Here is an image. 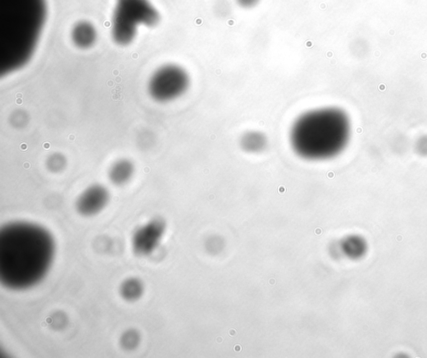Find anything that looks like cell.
I'll use <instances>...</instances> for the list:
<instances>
[{
    "instance_id": "cell-1",
    "label": "cell",
    "mask_w": 427,
    "mask_h": 358,
    "mask_svg": "<svg viewBox=\"0 0 427 358\" xmlns=\"http://www.w3.org/2000/svg\"><path fill=\"white\" fill-rule=\"evenodd\" d=\"M51 233L40 225L9 222L0 230V281L22 291L36 286L51 268L55 255Z\"/></svg>"
},
{
    "instance_id": "cell-2",
    "label": "cell",
    "mask_w": 427,
    "mask_h": 358,
    "mask_svg": "<svg viewBox=\"0 0 427 358\" xmlns=\"http://www.w3.org/2000/svg\"><path fill=\"white\" fill-rule=\"evenodd\" d=\"M349 124L342 111L332 107L301 114L289 133L291 150L299 158L322 161L338 155L347 141Z\"/></svg>"
},
{
    "instance_id": "cell-3",
    "label": "cell",
    "mask_w": 427,
    "mask_h": 358,
    "mask_svg": "<svg viewBox=\"0 0 427 358\" xmlns=\"http://www.w3.org/2000/svg\"><path fill=\"white\" fill-rule=\"evenodd\" d=\"M160 15L148 0H118L113 13L112 36L125 46L134 41L139 24L149 27L159 23Z\"/></svg>"
},
{
    "instance_id": "cell-4",
    "label": "cell",
    "mask_w": 427,
    "mask_h": 358,
    "mask_svg": "<svg viewBox=\"0 0 427 358\" xmlns=\"http://www.w3.org/2000/svg\"><path fill=\"white\" fill-rule=\"evenodd\" d=\"M191 85L188 72L180 65H165L152 75L148 91L153 100L168 103L186 94Z\"/></svg>"
},
{
    "instance_id": "cell-5",
    "label": "cell",
    "mask_w": 427,
    "mask_h": 358,
    "mask_svg": "<svg viewBox=\"0 0 427 358\" xmlns=\"http://www.w3.org/2000/svg\"><path fill=\"white\" fill-rule=\"evenodd\" d=\"M166 225L160 217H155L135 230L132 238V248L139 256L150 255L160 245Z\"/></svg>"
},
{
    "instance_id": "cell-6",
    "label": "cell",
    "mask_w": 427,
    "mask_h": 358,
    "mask_svg": "<svg viewBox=\"0 0 427 358\" xmlns=\"http://www.w3.org/2000/svg\"><path fill=\"white\" fill-rule=\"evenodd\" d=\"M109 201L110 193L108 189L101 184H95L80 194L75 203V208L82 217H95L103 212Z\"/></svg>"
},
{
    "instance_id": "cell-7",
    "label": "cell",
    "mask_w": 427,
    "mask_h": 358,
    "mask_svg": "<svg viewBox=\"0 0 427 358\" xmlns=\"http://www.w3.org/2000/svg\"><path fill=\"white\" fill-rule=\"evenodd\" d=\"M134 163L129 159H119L113 163L108 170V179L111 183L117 186H122L129 183L134 176Z\"/></svg>"
},
{
    "instance_id": "cell-8",
    "label": "cell",
    "mask_w": 427,
    "mask_h": 358,
    "mask_svg": "<svg viewBox=\"0 0 427 358\" xmlns=\"http://www.w3.org/2000/svg\"><path fill=\"white\" fill-rule=\"evenodd\" d=\"M268 138L265 133L259 130H248L239 137L240 149L248 154L256 155L265 151L268 146Z\"/></svg>"
},
{
    "instance_id": "cell-9",
    "label": "cell",
    "mask_w": 427,
    "mask_h": 358,
    "mask_svg": "<svg viewBox=\"0 0 427 358\" xmlns=\"http://www.w3.org/2000/svg\"><path fill=\"white\" fill-rule=\"evenodd\" d=\"M72 40L75 46L80 49H89L96 41V30L91 23L83 21L77 23L72 30Z\"/></svg>"
},
{
    "instance_id": "cell-10",
    "label": "cell",
    "mask_w": 427,
    "mask_h": 358,
    "mask_svg": "<svg viewBox=\"0 0 427 358\" xmlns=\"http://www.w3.org/2000/svg\"><path fill=\"white\" fill-rule=\"evenodd\" d=\"M142 281L135 277H130L123 281L119 287V294L127 302H136L144 293Z\"/></svg>"
},
{
    "instance_id": "cell-11",
    "label": "cell",
    "mask_w": 427,
    "mask_h": 358,
    "mask_svg": "<svg viewBox=\"0 0 427 358\" xmlns=\"http://www.w3.org/2000/svg\"><path fill=\"white\" fill-rule=\"evenodd\" d=\"M47 167L52 172H60L65 169L67 165V160L64 155L59 153H55L49 156L47 160Z\"/></svg>"
},
{
    "instance_id": "cell-12",
    "label": "cell",
    "mask_w": 427,
    "mask_h": 358,
    "mask_svg": "<svg viewBox=\"0 0 427 358\" xmlns=\"http://www.w3.org/2000/svg\"><path fill=\"white\" fill-rule=\"evenodd\" d=\"M122 347L125 349H134L139 343V336L134 330L126 331L120 339Z\"/></svg>"
},
{
    "instance_id": "cell-13",
    "label": "cell",
    "mask_w": 427,
    "mask_h": 358,
    "mask_svg": "<svg viewBox=\"0 0 427 358\" xmlns=\"http://www.w3.org/2000/svg\"><path fill=\"white\" fill-rule=\"evenodd\" d=\"M235 1L237 4L243 8H254L260 2V0H235Z\"/></svg>"
}]
</instances>
